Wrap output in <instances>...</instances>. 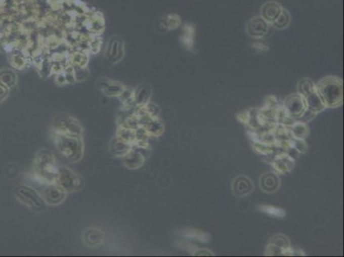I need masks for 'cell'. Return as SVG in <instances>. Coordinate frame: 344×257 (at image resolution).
<instances>
[{"label":"cell","instance_id":"5b68a950","mask_svg":"<svg viewBox=\"0 0 344 257\" xmlns=\"http://www.w3.org/2000/svg\"><path fill=\"white\" fill-rule=\"evenodd\" d=\"M56 183L60 185L67 193L81 190L84 186L82 177L68 167H59Z\"/></svg>","mask_w":344,"mask_h":257},{"label":"cell","instance_id":"9c48e42d","mask_svg":"<svg viewBox=\"0 0 344 257\" xmlns=\"http://www.w3.org/2000/svg\"><path fill=\"white\" fill-rule=\"evenodd\" d=\"M283 106L287 112L295 120L307 109L305 98L300 94H293L288 96Z\"/></svg>","mask_w":344,"mask_h":257},{"label":"cell","instance_id":"e575fe53","mask_svg":"<svg viewBox=\"0 0 344 257\" xmlns=\"http://www.w3.org/2000/svg\"><path fill=\"white\" fill-rule=\"evenodd\" d=\"M264 103H265L264 106L269 107V108H276L280 105L278 102V98L276 96H273V95H270V96L267 97Z\"/></svg>","mask_w":344,"mask_h":257},{"label":"cell","instance_id":"5bb4252c","mask_svg":"<svg viewBox=\"0 0 344 257\" xmlns=\"http://www.w3.org/2000/svg\"><path fill=\"white\" fill-rule=\"evenodd\" d=\"M283 9V6L278 2L268 1L261 7V17L266 20L267 23L272 24L279 16Z\"/></svg>","mask_w":344,"mask_h":257},{"label":"cell","instance_id":"603a6c76","mask_svg":"<svg viewBox=\"0 0 344 257\" xmlns=\"http://www.w3.org/2000/svg\"><path fill=\"white\" fill-rule=\"evenodd\" d=\"M291 137L298 139H305L309 135V127L307 123H302L300 121H295L291 126L289 127Z\"/></svg>","mask_w":344,"mask_h":257},{"label":"cell","instance_id":"74e56055","mask_svg":"<svg viewBox=\"0 0 344 257\" xmlns=\"http://www.w3.org/2000/svg\"><path fill=\"white\" fill-rule=\"evenodd\" d=\"M6 88L0 87V104L2 103V101L7 97L8 93L6 91Z\"/></svg>","mask_w":344,"mask_h":257},{"label":"cell","instance_id":"7a4b0ae2","mask_svg":"<svg viewBox=\"0 0 344 257\" xmlns=\"http://www.w3.org/2000/svg\"><path fill=\"white\" fill-rule=\"evenodd\" d=\"M59 168L54 154L52 152L41 149L37 153L33 161V170L39 183H56Z\"/></svg>","mask_w":344,"mask_h":257},{"label":"cell","instance_id":"f546056e","mask_svg":"<svg viewBox=\"0 0 344 257\" xmlns=\"http://www.w3.org/2000/svg\"><path fill=\"white\" fill-rule=\"evenodd\" d=\"M104 93L108 96H116V95H119L122 92L123 88L117 83H108L106 85V87L103 88Z\"/></svg>","mask_w":344,"mask_h":257},{"label":"cell","instance_id":"836d02e7","mask_svg":"<svg viewBox=\"0 0 344 257\" xmlns=\"http://www.w3.org/2000/svg\"><path fill=\"white\" fill-rule=\"evenodd\" d=\"M250 48H252L253 51L260 53H267L270 50L269 46L261 41L253 42L252 44H250Z\"/></svg>","mask_w":344,"mask_h":257},{"label":"cell","instance_id":"3957f363","mask_svg":"<svg viewBox=\"0 0 344 257\" xmlns=\"http://www.w3.org/2000/svg\"><path fill=\"white\" fill-rule=\"evenodd\" d=\"M55 146L58 151L70 162H78L83 156L84 143L81 136L55 133Z\"/></svg>","mask_w":344,"mask_h":257},{"label":"cell","instance_id":"83f0119b","mask_svg":"<svg viewBox=\"0 0 344 257\" xmlns=\"http://www.w3.org/2000/svg\"><path fill=\"white\" fill-rule=\"evenodd\" d=\"M117 137L121 140L124 141L126 143L133 144L136 141V132H135V130L120 125L117 131Z\"/></svg>","mask_w":344,"mask_h":257},{"label":"cell","instance_id":"8992f818","mask_svg":"<svg viewBox=\"0 0 344 257\" xmlns=\"http://www.w3.org/2000/svg\"><path fill=\"white\" fill-rule=\"evenodd\" d=\"M54 132L58 134L73 135L81 136L83 133V128L75 117L70 115L59 114L57 116L53 122Z\"/></svg>","mask_w":344,"mask_h":257},{"label":"cell","instance_id":"d6a6232c","mask_svg":"<svg viewBox=\"0 0 344 257\" xmlns=\"http://www.w3.org/2000/svg\"><path fill=\"white\" fill-rule=\"evenodd\" d=\"M142 108L145 112H147V114L150 115L151 117H158L159 112H160V110L158 106L154 104L150 103V102H148L144 106H142Z\"/></svg>","mask_w":344,"mask_h":257},{"label":"cell","instance_id":"8d00e7d4","mask_svg":"<svg viewBox=\"0 0 344 257\" xmlns=\"http://www.w3.org/2000/svg\"><path fill=\"white\" fill-rule=\"evenodd\" d=\"M236 118L237 120L240 122V123H243V124H246L247 125V123H248V120H249V113H248V111H242V112H240L236 114Z\"/></svg>","mask_w":344,"mask_h":257},{"label":"cell","instance_id":"7402d4cb","mask_svg":"<svg viewBox=\"0 0 344 257\" xmlns=\"http://www.w3.org/2000/svg\"><path fill=\"white\" fill-rule=\"evenodd\" d=\"M148 135L151 137H159L163 134L164 131V124L161 121L158 119V117H151L149 121L144 126Z\"/></svg>","mask_w":344,"mask_h":257},{"label":"cell","instance_id":"4fadbf2b","mask_svg":"<svg viewBox=\"0 0 344 257\" xmlns=\"http://www.w3.org/2000/svg\"><path fill=\"white\" fill-rule=\"evenodd\" d=\"M183 35L181 36V42L187 51L196 53L195 48V36H196V26L194 23H186L183 26Z\"/></svg>","mask_w":344,"mask_h":257},{"label":"cell","instance_id":"e0dca14e","mask_svg":"<svg viewBox=\"0 0 344 257\" xmlns=\"http://www.w3.org/2000/svg\"><path fill=\"white\" fill-rule=\"evenodd\" d=\"M82 239L86 245L95 248L103 243L104 232L96 227H89L83 232Z\"/></svg>","mask_w":344,"mask_h":257},{"label":"cell","instance_id":"ba28073f","mask_svg":"<svg viewBox=\"0 0 344 257\" xmlns=\"http://www.w3.org/2000/svg\"><path fill=\"white\" fill-rule=\"evenodd\" d=\"M270 26L271 24L260 16L253 17L248 21L246 26V31L247 34L253 39H264L269 32Z\"/></svg>","mask_w":344,"mask_h":257},{"label":"cell","instance_id":"1f68e13d","mask_svg":"<svg viewBox=\"0 0 344 257\" xmlns=\"http://www.w3.org/2000/svg\"><path fill=\"white\" fill-rule=\"evenodd\" d=\"M316 116L317 113H315V112H313L311 110L307 108V109L302 113L300 117L297 118L296 121H300L302 123H308V122L313 120Z\"/></svg>","mask_w":344,"mask_h":257},{"label":"cell","instance_id":"484cf974","mask_svg":"<svg viewBox=\"0 0 344 257\" xmlns=\"http://www.w3.org/2000/svg\"><path fill=\"white\" fill-rule=\"evenodd\" d=\"M257 208L261 212L272 216V217H275V218L283 219L286 216L284 210L282 209L280 207H273L272 205H259Z\"/></svg>","mask_w":344,"mask_h":257},{"label":"cell","instance_id":"8fae6325","mask_svg":"<svg viewBox=\"0 0 344 257\" xmlns=\"http://www.w3.org/2000/svg\"><path fill=\"white\" fill-rule=\"evenodd\" d=\"M294 159L287 153L275 154L272 158V167L276 173L279 174H287L290 173L294 167Z\"/></svg>","mask_w":344,"mask_h":257},{"label":"cell","instance_id":"4dcf8cb0","mask_svg":"<svg viewBox=\"0 0 344 257\" xmlns=\"http://www.w3.org/2000/svg\"><path fill=\"white\" fill-rule=\"evenodd\" d=\"M167 27L170 29H175L178 28L182 23L180 17L177 15H169L166 17Z\"/></svg>","mask_w":344,"mask_h":257},{"label":"cell","instance_id":"30bf717a","mask_svg":"<svg viewBox=\"0 0 344 257\" xmlns=\"http://www.w3.org/2000/svg\"><path fill=\"white\" fill-rule=\"evenodd\" d=\"M290 243L289 238L285 235L277 234L270 239L267 245L266 255L276 256V255H284L287 249H289Z\"/></svg>","mask_w":344,"mask_h":257},{"label":"cell","instance_id":"ac0fdd59","mask_svg":"<svg viewBox=\"0 0 344 257\" xmlns=\"http://www.w3.org/2000/svg\"><path fill=\"white\" fill-rule=\"evenodd\" d=\"M178 235L183 238L199 241L200 243H206L210 242L211 236L203 232L201 230L194 229V228H186V229L179 230Z\"/></svg>","mask_w":344,"mask_h":257},{"label":"cell","instance_id":"4316f807","mask_svg":"<svg viewBox=\"0 0 344 257\" xmlns=\"http://www.w3.org/2000/svg\"><path fill=\"white\" fill-rule=\"evenodd\" d=\"M252 148L256 154H261L262 156H274V148L272 144L262 143V142L253 143Z\"/></svg>","mask_w":344,"mask_h":257},{"label":"cell","instance_id":"d6986e66","mask_svg":"<svg viewBox=\"0 0 344 257\" xmlns=\"http://www.w3.org/2000/svg\"><path fill=\"white\" fill-rule=\"evenodd\" d=\"M152 90L147 85H142L133 94V103L136 107H142L150 101Z\"/></svg>","mask_w":344,"mask_h":257},{"label":"cell","instance_id":"ffe728a7","mask_svg":"<svg viewBox=\"0 0 344 257\" xmlns=\"http://www.w3.org/2000/svg\"><path fill=\"white\" fill-rule=\"evenodd\" d=\"M132 148L131 143H126L118 137H115L110 144V151L115 157L122 158L125 154H128Z\"/></svg>","mask_w":344,"mask_h":257},{"label":"cell","instance_id":"cb8c5ba5","mask_svg":"<svg viewBox=\"0 0 344 257\" xmlns=\"http://www.w3.org/2000/svg\"><path fill=\"white\" fill-rule=\"evenodd\" d=\"M297 90L298 94L303 95V97H306L316 91V84L314 83L311 79L303 78L298 82Z\"/></svg>","mask_w":344,"mask_h":257},{"label":"cell","instance_id":"2e32d148","mask_svg":"<svg viewBox=\"0 0 344 257\" xmlns=\"http://www.w3.org/2000/svg\"><path fill=\"white\" fill-rule=\"evenodd\" d=\"M122 158H123V163L126 167L131 170H136L144 165L147 157L136 149L131 148V151L128 152V154H125Z\"/></svg>","mask_w":344,"mask_h":257},{"label":"cell","instance_id":"6da1fadb","mask_svg":"<svg viewBox=\"0 0 344 257\" xmlns=\"http://www.w3.org/2000/svg\"><path fill=\"white\" fill-rule=\"evenodd\" d=\"M316 90L326 108H336L343 103V81L337 76L321 79L316 84Z\"/></svg>","mask_w":344,"mask_h":257},{"label":"cell","instance_id":"9a60e30c","mask_svg":"<svg viewBox=\"0 0 344 257\" xmlns=\"http://www.w3.org/2000/svg\"><path fill=\"white\" fill-rule=\"evenodd\" d=\"M260 186L265 193H274L279 189L281 181L278 175L275 173H266L261 176Z\"/></svg>","mask_w":344,"mask_h":257},{"label":"cell","instance_id":"277c9868","mask_svg":"<svg viewBox=\"0 0 344 257\" xmlns=\"http://www.w3.org/2000/svg\"><path fill=\"white\" fill-rule=\"evenodd\" d=\"M14 196L20 202L33 212H42L48 208V203L45 201L41 194L29 185H17L14 189Z\"/></svg>","mask_w":344,"mask_h":257},{"label":"cell","instance_id":"f1b7e54d","mask_svg":"<svg viewBox=\"0 0 344 257\" xmlns=\"http://www.w3.org/2000/svg\"><path fill=\"white\" fill-rule=\"evenodd\" d=\"M290 144H291V148H294L298 154H305L306 152L308 151V144L304 139H298V138L291 137Z\"/></svg>","mask_w":344,"mask_h":257},{"label":"cell","instance_id":"d590c367","mask_svg":"<svg viewBox=\"0 0 344 257\" xmlns=\"http://www.w3.org/2000/svg\"><path fill=\"white\" fill-rule=\"evenodd\" d=\"M120 100L122 103L128 105L131 100H133V94L130 92L128 90H122V92L119 95Z\"/></svg>","mask_w":344,"mask_h":257},{"label":"cell","instance_id":"d4e9b609","mask_svg":"<svg viewBox=\"0 0 344 257\" xmlns=\"http://www.w3.org/2000/svg\"><path fill=\"white\" fill-rule=\"evenodd\" d=\"M290 22H291V17H290L289 12L286 9H283L279 16L277 17V19L272 23V25L275 28L282 30V29L288 28L290 24Z\"/></svg>","mask_w":344,"mask_h":257},{"label":"cell","instance_id":"44dd1931","mask_svg":"<svg viewBox=\"0 0 344 257\" xmlns=\"http://www.w3.org/2000/svg\"><path fill=\"white\" fill-rule=\"evenodd\" d=\"M304 98H305L307 108L311 110L317 114L326 109V106H325V103L323 102L322 99L319 95V93L317 92V90L316 91L312 93L311 95H308Z\"/></svg>","mask_w":344,"mask_h":257},{"label":"cell","instance_id":"7c38bea8","mask_svg":"<svg viewBox=\"0 0 344 257\" xmlns=\"http://www.w3.org/2000/svg\"><path fill=\"white\" fill-rule=\"evenodd\" d=\"M231 189L235 196L243 197L251 194L254 189V186H253V182L248 177L240 175L234 179Z\"/></svg>","mask_w":344,"mask_h":257},{"label":"cell","instance_id":"52a82bcc","mask_svg":"<svg viewBox=\"0 0 344 257\" xmlns=\"http://www.w3.org/2000/svg\"><path fill=\"white\" fill-rule=\"evenodd\" d=\"M40 194L49 206H58L66 198L68 193L57 183L42 184Z\"/></svg>","mask_w":344,"mask_h":257}]
</instances>
